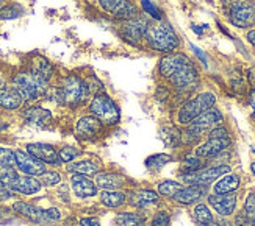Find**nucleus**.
<instances>
[{"instance_id": "obj_41", "label": "nucleus", "mask_w": 255, "mask_h": 226, "mask_svg": "<svg viewBox=\"0 0 255 226\" xmlns=\"http://www.w3.org/2000/svg\"><path fill=\"white\" fill-rule=\"evenodd\" d=\"M141 5H142L144 11H146L147 14H150L153 19H157V20H160V19H161V14H160L158 8L155 6V5L150 2V0H141Z\"/></svg>"}, {"instance_id": "obj_27", "label": "nucleus", "mask_w": 255, "mask_h": 226, "mask_svg": "<svg viewBox=\"0 0 255 226\" xmlns=\"http://www.w3.org/2000/svg\"><path fill=\"white\" fill-rule=\"evenodd\" d=\"M31 72H35L36 75L49 81V78L53 75V66L46 58H42V56H35L31 63Z\"/></svg>"}, {"instance_id": "obj_31", "label": "nucleus", "mask_w": 255, "mask_h": 226, "mask_svg": "<svg viewBox=\"0 0 255 226\" xmlns=\"http://www.w3.org/2000/svg\"><path fill=\"white\" fill-rule=\"evenodd\" d=\"M171 159H172V157L169 154H166V153L152 154L150 157H147V159H146V167L150 168V170H158V168L166 165Z\"/></svg>"}, {"instance_id": "obj_13", "label": "nucleus", "mask_w": 255, "mask_h": 226, "mask_svg": "<svg viewBox=\"0 0 255 226\" xmlns=\"http://www.w3.org/2000/svg\"><path fill=\"white\" fill-rule=\"evenodd\" d=\"M27 151L44 164L60 165V162H61L58 151L55 150V147H52L49 144H28Z\"/></svg>"}, {"instance_id": "obj_5", "label": "nucleus", "mask_w": 255, "mask_h": 226, "mask_svg": "<svg viewBox=\"0 0 255 226\" xmlns=\"http://www.w3.org/2000/svg\"><path fill=\"white\" fill-rule=\"evenodd\" d=\"M226 14L235 27L248 28L255 25V3L248 0H229L226 3Z\"/></svg>"}, {"instance_id": "obj_17", "label": "nucleus", "mask_w": 255, "mask_h": 226, "mask_svg": "<svg viewBox=\"0 0 255 226\" xmlns=\"http://www.w3.org/2000/svg\"><path fill=\"white\" fill-rule=\"evenodd\" d=\"M71 183H72L74 194L79 198H91V197H94L97 194V189H96L97 186L88 176L74 173Z\"/></svg>"}, {"instance_id": "obj_34", "label": "nucleus", "mask_w": 255, "mask_h": 226, "mask_svg": "<svg viewBox=\"0 0 255 226\" xmlns=\"http://www.w3.org/2000/svg\"><path fill=\"white\" fill-rule=\"evenodd\" d=\"M182 187L183 186L180 183H175V181H163L161 184H158V192H160L163 197L172 198Z\"/></svg>"}, {"instance_id": "obj_23", "label": "nucleus", "mask_w": 255, "mask_h": 226, "mask_svg": "<svg viewBox=\"0 0 255 226\" xmlns=\"http://www.w3.org/2000/svg\"><path fill=\"white\" fill-rule=\"evenodd\" d=\"M24 117H25L28 125L39 127V128L47 127L49 123H50V120H52L50 111L42 109V108H30V109H27L24 112Z\"/></svg>"}, {"instance_id": "obj_26", "label": "nucleus", "mask_w": 255, "mask_h": 226, "mask_svg": "<svg viewBox=\"0 0 255 226\" xmlns=\"http://www.w3.org/2000/svg\"><path fill=\"white\" fill-rule=\"evenodd\" d=\"M68 170L72 173H79L83 176H96L101 172V164H96L94 161H79V162H72L68 165Z\"/></svg>"}, {"instance_id": "obj_40", "label": "nucleus", "mask_w": 255, "mask_h": 226, "mask_svg": "<svg viewBox=\"0 0 255 226\" xmlns=\"http://www.w3.org/2000/svg\"><path fill=\"white\" fill-rule=\"evenodd\" d=\"M150 226H171V217L166 211H160L153 216Z\"/></svg>"}, {"instance_id": "obj_28", "label": "nucleus", "mask_w": 255, "mask_h": 226, "mask_svg": "<svg viewBox=\"0 0 255 226\" xmlns=\"http://www.w3.org/2000/svg\"><path fill=\"white\" fill-rule=\"evenodd\" d=\"M101 200L108 208H119L126 203L127 197L124 192H119V190H104L101 194Z\"/></svg>"}, {"instance_id": "obj_12", "label": "nucleus", "mask_w": 255, "mask_h": 226, "mask_svg": "<svg viewBox=\"0 0 255 226\" xmlns=\"http://www.w3.org/2000/svg\"><path fill=\"white\" fill-rule=\"evenodd\" d=\"M16 167L20 172H24L28 176H41L46 172V164L36 159L35 156H31L28 151L24 150H16Z\"/></svg>"}, {"instance_id": "obj_38", "label": "nucleus", "mask_w": 255, "mask_h": 226, "mask_svg": "<svg viewBox=\"0 0 255 226\" xmlns=\"http://www.w3.org/2000/svg\"><path fill=\"white\" fill-rule=\"evenodd\" d=\"M79 154H80V151L74 149V147H63V149L58 151L61 162H72Z\"/></svg>"}, {"instance_id": "obj_35", "label": "nucleus", "mask_w": 255, "mask_h": 226, "mask_svg": "<svg viewBox=\"0 0 255 226\" xmlns=\"http://www.w3.org/2000/svg\"><path fill=\"white\" fill-rule=\"evenodd\" d=\"M161 136H163L164 144L169 145V147H175L177 144L180 142V131L175 130L174 127H171V128H163L161 130Z\"/></svg>"}, {"instance_id": "obj_44", "label": "nucleus", "mask_w": 255, "mask_h": 226, "mask_svg": "<svg viewBox=\"0 0 255 226\" xmlns=\"http://www.w3.org/2000/svg\"><path fill=\"white\" fill-rule=\"evenodd\" d=\"M80 226H101L97 219H82Z\"/></svg>"}, {"instance_id": "obj_45", "label": "nucleus", "mask_w": 255, "mask_h": 226, "mask_svg": "<svg viewBox=\"0 0 255 226\" xmlns=\"http://www.w3.org/2000/svg\"><path fill=\"white\" fill-rule=\"evenodd\" d=\"M191 49H193V52H194V53H196V55L199 56V58L202 60V63H204V64H207V63H208V61H207V56L204 55V52H202L201 49H197L196 45H193V44H191Z\"/></svg>"}, {"instance_id": "obj_33", "label": "nucleus", "mask_w": 255, "mask_h": 226, "mask_svg": "<svg viewBox=\"0 0 255 226\" xmlns=\"http://www.w3.org/2000/svg\"><path fill=\"white\" fill-rule=\"evenodd\" d=\"M202 167V157H199L196 154L193 156H186L183 162H182V170L185 173H193V172H197L201 170Z\"/></svg>"}, {"instance_id": "obj_32", "label": "nucleus", "mask_w": 255, "mask_h": 226, "mask_svg": "<svg viewBox=\"0 0 255 226\" xmlns=\"http://www.w3.org/2000/svg\"><path fill=\"white\" fill-rule=\"evenodd\" d=\"M246 217V222L252 226H255V192H251V194L246 197L245 201V211H243Z\"/></svg>"}, {"instance_id": "obj_11", "label": "nucleus", "mask_w": 255, "mask_h": 226, "mask_svg": "<svg viewBox=\"0 0 255 226\" xmlns=\"http://www.w3.org/2000/svg\"><path fill=\"white\" fill-rule=\"evenodd\" d=\"M99 5L105 13L112 14L116 19L130 20L138 16L136 6L130 0H99Z\"/></svg>"}, {"instance_id": "obj_39", "label": "nucleus", "mask_w": 255, "mask_h": 226, "mask_svg": "<svg viewBox=\"0 0 255 226\" xmlns=\"http://www.w3.org/2000/svg\"><path fill=\"white\" fill-rule=\"evenodd\" d=\"M41 181L44 186H57L61 181V175L58 172H44L41 175Z\"/></svg>"}, {"instance_id": "obj_20", "label": "nucleus", "mask_w": 255, "mask_h": 226, "mask_svg": "<svg viewBox=\"0 0 255 226\" xmlns=\"http://www.w3.org/2000/svg\"><path fill=\"white\" fill-rule=\"evenodd\" d=\"M146 28H147V22L141 17H135V19L127 20V24L123 28V35L133 42H138L144 38Z\"/></svg>"}, {"instance_id": "obj_43", "label": "nucleus", "mask_w": 255, "mask_h": 226, "mask_svg": "<svg viewBox=\"0 0 255 226\" xmlns=\"http://www.w3.org/2000/svg\"><path fill=\"white\" fill-rule=\"evenodd\" d=\"M47 212V217H49V220L50 222H55V220H60L61 219V212L58 211V209H47L46 211Z\"/></svg>"}, {"instance_id": "obj_22", "label": "nucleus", "mask_w": 255, "mask_h": 226, "mask_svg": "<svg viewBox=\"0 0 255 226\" xmlns=\"http://www.w3.org/2000/svg\"><path fill=\"white\" fill-rule=\"evenodd\" d=\"M24 103L20 94L14 89V86H2L0 87V106L5 109H17Z\"/></svg>"}, {"instance_id": "obj_21", "label": "nucleus", "mask_w": 255, "mask_h": 226, "mask_svg": "<svg viewBox=\"0 0 255 226\" xmlns=\"http://www.w3.org/2000/svg\"><path fill=\"white\" fill-rule=\"evenodd\" d=\"M96 186L102 190H116L124 186L126 179L123 175L118 173H108V172H99L96 176Z\"/></svg>"}, {"instance_id": "obj_6", "label": "nucleus", "mask_w": 255, "mask_h": 226, "mask_svg": "<svg viewBox=\"0 0 255 226\" xmlns=\"http://www.w3.org/2000/svg\"><path fill=\"white\" fill-rule=\"evenodd\" d=\"M90 111L94 117H97L107 125H116L121 120V111L118 105L107 94H99L91 100Z\"/></svg>"}, {"instance_id": "obj_9", "label": "nucleus", "mask_w": 255, "mask_h": 226, "mask_svg": "<svg viewBox=\"0 0 255 226\" xmlns=\"http://www.w3.org/2000/svg\"><path fill=\"white\" fill-rule=\"evenodd\" d=\"M221 122H223V114L218 109H208L191 122V125L188 127V136L199 138L205 131H212L213 128H216Z\"/></svg>"}, {"instance_id": "obj_16", "label": "nucleus", "mask_w": 255, "mask_h": 226, "mask_svg": "<svg viewBox=\"0 0 255 226\" xmlns=\"http://www.w3.org/2000/svg\"><path fill=\"white\" fill-rule=\"evenodd\" d=\"M14 211L17 214H20L22 217H25L31 222L35 223H47L50 222L49 217H47V212L38 208V206H33V205H28V203H24V201H16L13 205Z\"/></svg>"}, {"instance_id": "obj_48", "label": "nucleus", "mask_w": 255, "mask_h": 226, "mask_svg": "<svg viewBox=\"0 0 255 226\" xmlns=\"http://www.w3.org/2000/svg\"><path fill=\"white\" fill-rule=\"evenodd\" d=\"M248 41H249L251 44H254V45H255V30H252V31H249V33H248Z\"/></svg>"}, {"instance_id": "obj_47", "label": "nucleus", "mask_w": 255, "mask_h": 226, "mask_svg": "<svg viewBox=\"0 0 255 226\" xmlns=\"http://www.w3.org/2000/svg\"><path fill=\"white\" fill-rule=\"evenodd\" d=\"M251 106H252V112H254V117H255V89L251 94Z\"/></svg>"}, {"instance_id": "obj_24", "label": "nucleus", "mask_w": 255, "mask_h": 226, "mask_svg": "<svg viewBox=\"0 0 255 226\" xmlns=\"http://www.w3.org/2000/svg\"><path fill=\"white\" fill-rule=\"evenodd\" d=\"M158 201V194L149 189H138L130 194V203L136 208H147Z\"/></svg>"}, {"instance_id": "obj_14", "label": "nucleus", "mask_w": 255, "mask_h": 226, "mask_svg": "<svg viewBox=\"0 0 255 226\" xmlns=\"http://www.w3.org/2000/svg\"><path fill=\"white\" fill-rule=\"evenodd\" d=\"M102 130V122L94 116H86L80 119L75 125V133L80 139L90 141L101 133Z\"/></svg>"}, {"instance_id": "obj_8", "label": "nucleus", "mask_w": 255, "mask_h": 226, "mask_svg": "<svg viewBox=\"0 0 255 226\" xmlns=\"http://www.w3.org/2000/svg\"><path fill=\"white\" fill-rule=\"evenodd\" d=\"M215 101H216V97L212 92H202V94L196 95L194 98L188 101V103H185L182 106V109L179 111V122L191 123L196 117L204 114L205 111L212 109Z\"/></svg>"}, {"instance_id": "obj_50", "label": "nucleus", "mask_w": 255, "mask_h": 226, "mask_svg": "<svg viewBox=\"0 0 255 226\" xmlns=\"http://www.w3.org/2000/svg\"><path fill=\"white\" fill-rule=\"evenodd\" d=\"M3 86V80H2V76H0V87Z\"/></svg>"}, {"instance_id": "obj_42", "label": "nucleus", "mask_w": 255, "mask_h": 226, "mask_svg": "<svg viewBox=\"0 0 255 226\" xmlns=\"http://www.w3.org/2000/svg\"><path fill=\"white\" fill-rule=\"evenodd\" d=\"M11 197H13V190H9L6 186L0 183V200H8Z\"/></svg>"}, {"instance_id": "obj_29", "label": "nucleus", "mask_w": 255, "mask_h": 226, "mask_svg": "<svg viewBox=\"0 0 255 226\" xmlns=\"http://www.w3.org/2000/svg\"><path fill=\"white\" fill-rule=\"evenodd\" d=\"M119 226H146V217L135 212H123L116 217Z\"/></svg>"}, {"instance_id": "obj_19", "label": "nucleus", "mask_w": 255, "mask_h": 226, "mask_svg": "<svg viewBox=\"0 0 255 226\" xmlns=\"http://www.w3.org/2000/svg\"><path fill=\"white\" fill-rule=\"evenodd\" d=\"M204 195H205L204 186L190 184L188 187H182L172 198L177 203H180V205H191V203H196V201L201 200Z\"/></svg>"}, {"instance_id": "obj_10", "label": "nucleus", "mask_w": 255, "mask_h": 226, "mask_svg": "<svg viewBox=\"0 0 255 226\" xmlns=\"http://www.w3.org/2000/svg\"><path fill=\"white\" fill-rule=\"evenodd\" d=\"M230 172L229 165H215L210 168H204V170H197L193 173H185L183 181L186 184H196V186H207L210 183H213L215 179L224 176L226 173Z\"/></svg>"}, {"instance_id": "obj_1", "label": "nucleus", "mask_w": 255, "mask_h": 226, "mask_svg": "<svg viewBox=\"0 0 255 226\" xmlns=\"http://www.w3.org/2000/svg\"><path fill=\"white\" fill-rule=\"evenodd\" d=\"M160 72L177 87L185 89L197 83V71L191 60L183 53H169L160 61Z\"/></svg>"}, {"instance_id": "obj_4", "label": "nucleus", "mask_w": 255, "mask_h": 226, "mask_svg": "<svg viewBox=\"0 0 255 226\" xmlns=\"http://www.w3.org/2000/svg\"><path fill=\"white\" fill-rule=\"evenodd\" d=\"M57 90H58V100L61 103H66L69 106L83 103V101L88 98V94H90V89H88L86 81L75 75L66 76L61 81V86Z\"/></svg>"}, {"instance_id": "obj_7", "label": "nucleus", "mask_w": 255, "mask_h": 226, "mask_svg": "<svg viewBox=\"0 0 255 226\" xmlns=\"http://www.w3.org/2000/svg\"><path fill=\"white\" fill-rule=\"evenodd\" d=\"M230 145V136L224 127H216L210 131L208 141L199 145L194 154L199 157H213L219 153H223Z\"/></svg>"}, {"instance_id": "obj_36", "label": "nucleus", "mask_w": 255, "mask_h": 226, "mask_svg": "<svg viewBox=\"0 0 255 226\" xmlns=\"http://www.w3.org/2000/svg\"><path fill=\"white\" fill-rule=\"evenodd\" d=\"M0 167H9V168L16 167V154L13 150L0 147Z\"/></svg>"}, {"instance_id": "obj_37", "label": "nucleus", "mask_w": 255, "mask_h": 226, "mask_svg": "<svg viewBox=\"0 0 255 226\" xmlns=\"http://www.w3.org/2000/svg\"><path fill=\"white\" fill-rule=\"evenodd\" d=\"M22 13H24V9H22L19 5H8V6H3L2 9H0V19H16L19 17Z\"/></svg>"}, {"instance_id": "obj_51", "label": "nucleus", "mask_w": 255, "mask_h": 226, "mask_svg": "<svg viewBox=\"0 0 255 226\" xmlns=\"http://www.w3.org/2000/svg\"><path fill=\"white\" fill-rule=\"evenodd\" d=\"M3 3H5V0H0V6H2Z\"/></svg>"}, {"instance_id": "obj_18", "label": "nucleus", "mask_w": 255, "mask_h": 226, "mask_svg": "<svg viewBox=\"0 0 255 226\" xmlns=\"http://www.w3.org/2000/svg\"><path fill=\"white\" fill-rule=\"evenodd\" d=\"M42 187V183L39 179L33 178V176H17L14 179V183L9 186V190L17 192V194L22 195H33V194H38Z\"/></svg>"}, {"instance_id": "obj_49", "label": "nucleus", "mask_w": 255, "mask_h": 226, "mask_svg": "<svg viewBox=\"0 0 255 226\" xmlns=\"http://www.w3.org/2000/svg\"><path fill=\"white\" fill-rule=\"evenodd\" d=\"M251 170H252V173L255 175V162H252V164H251Z\"/></svg>"}, {"instance_id": "obj_30", "label": "nucleus", "mask_w": 255, "mask_h": 226, "mask_svg": "<svg viewBox=\"0 0 255 226\" xmlns=\"http://www.w3.org/2000/svg\"><path fill=\"white\" fill-rule=\"evenodd\" d=\"M193 216H194V220L201 226H212L215 223L212 211L205 205H197L193 211Z\"/></svg>"}, {"instance_id": "obj_25", "label": "nucleus", "mask_w": 255, "mask_h": 226, "mask_svg": "<svg viewBox=\"0 0 255 226\" xmlns=\"http://www.w3.org/2000/svg\"><path fill=\"white\" fill-rule=\"evenodd\" d=\"M238 187H240V176L235 173H230L221 178L215 184L213 190L216 195H226V194H234Z\"/></svg>"}, {"instance_id": "obj_3", "label": "nucleus", "mask_w": 255, "mask_h": 226, "mask_svg": "<svg viewBox=\"0 0 255 226\" xmlns=\"http://www.w3.org/2000/svg\"><path fill=\"white\" fill-rule=\"evenodd\" d=\"M14 89L20 94L22 100L31 101L47 92V80L36 75L35 72H20L13 78Z\"/></svg>"}, {"instance_id": "obj_2", "label": "nucleus", "mask_w": 255, "mask_h": 226, "mask_svg": "<svg viewBox=\"0 0 255 226\" xmlns=\"http://www.w3.org/2000/svg\"><path fill=\"white\" fill-rule=\"evenodd\" d=\"M144 38H146L147 44L150 45V49L157 52L169 53L179 45V38H177L175 31L164 20H155L147 24Z\"/></svg>"}, {"instance_id": "obj_15", "label": "nucleus", "mask_w": 255, "mask_h": 226, "mask_svg": "<svg viewBox=\"0 0 255 226\" xmlns=\"http://www.w3.org/2000/svg\"><path fill=\"white\" fill-rule=\"evenodd\" d=\"M210 205L215 208V211L223 217H229L234 214L237 206V197L234 194H226V195H210L208 197Z\"/></svg>"}, {"instance_id": "obj_46", "label": "nucleus", "mask_w": 255, "mask_h": 226, "mask_svg": "<svg viewBox=\"0 0 255 226\" xmlns=\"http://www.w3.org/2000/svg\"><path fill=\"white\" fill-rule=\"evenodd\" d=\"M248 78H249L251 86L255 89V67H251V69H249V72H248Z\"/></svg>"}]
</instances>
